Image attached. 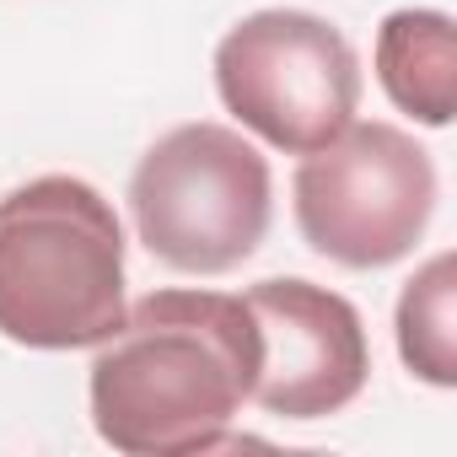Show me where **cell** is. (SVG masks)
<instances>
[{
  "instance_id": "1",
  "label": "cell",
  "mask_w": 457,
  "mask_h": 457,
  "mask_svg": "<svg viewBox=\"0 0 457 457\" xmlns=\"http://www.w3.org/2000/svg\"><path fill=\"white\" fill-rule=\"evenodd\" d=\"M259 323L226 291H151L92 355V425L124 457H194L232 441L253 398Z\"/></svg>"
},
{
  "instance_id": "8",
  "label": "cell",
  "mask_w": 457,
  "mask_h": 457,
  "mask_svg": "<svg viewBox=\"0 0 457 457\" xmlns=\"http://www.w3.org/2000/svg\"><path fill=\"white\" fill-rule=\"evenodd\" d=\"M452 253H436L398 296V355L403 366L430 382V387H452L457 382V280H452Z\"/></svg>"
},
{
  "instance_id": "5",
  "label": "cell",
  "mask_w": 457,
  "mask_h": 457,
  "mask_svg": "<svg viewBox=\"0 0 457 457\" xmlns=\"http://www.w3.org/2000/svg\"><path fill=\"white\" fill-rule=\"evenodd\" d=\"M215 92L243 129L286 156H307L355 119L361 60L312 12H253L215 44Z\"/></svg>"
},
{
  "instance_id": "3",
  "label": "cell",
  "mask_w": 457,
  "mask_h": 457,
  "mask_svg": "<svg viewBox=\"0 0 457 457\" xmlns=\"http://www.w3.org/2000/svg\"><path fill=\"white\" fill-rule=\"evenodd\" d=\"M275 183L253 140L226 124L167 129L129 178V215L151 259L183 275H226L270 232Z\"/></svg>"
},
{
  "instance_id": "4",
  "label": "cell",
  "mask_w": 457,
  "mask_h": 457,
  "mask_svg": "<svg viewBox=\"0 0 457 457\" xmlns=\"http://www.w3.org/2000/svg\"><path fill=\"white\" fill-rule=\"evenodd\" d=\"M296 226L312 253L345 270H382L414 253L436 210L430 151L382 119L345 124L296 167Z\"/></svg>"
},
{
  "instance_id": "2",
  "label": "cell",
  "mask_w": 457,
  "mask_h": 457,
  "mask_svg": "<svg viewBox=\"0 0 457 457\" xmlns=\"http://www.w3.org/2000/svg\"><path fill=\"white\" fill-rule=\"evenodd\" d=\"M124 323V226L71 172L0 194V334L28 350H97Z\"/></svg>"
},
{
  "instance_id": "6",
  "label": "cell",
  "mask_w": 457,
  "mask_h": 457,
  "mask_svg": "<svg viewBox=\"0 0 457 457\" xmlns=\"http://www.w3.org/2000/svg\"><path fill=\"white\" fill-rule=\"evenodd\" d=\"M259 323L253 403L280 420H323L361 398L371 377V345L361 312L312 280H259L248 296Z\"/></svg>"
},
{
  "instance_id": "7",
  "label": "cell",
  "mask_w": 457,
  "mask_h": 457,
  "mask_svg": "<svg viewBox=\"0 0 457 457\" xmlns=\"http://www.w3.org/2000/svg\"><path fill=\"white\" fill-rule=\"evenodd\" d=\"M377 81L414 124H452L457 113V28L446 12H393L377 28Z\"/></svg>"
}]
</instances>
